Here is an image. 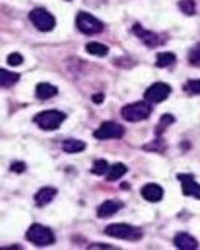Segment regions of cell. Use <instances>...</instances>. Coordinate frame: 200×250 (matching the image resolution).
<instances>
[{
    "label": "cell",
    "mask_w": 200,
    "mask_h": 250,
    "mask_svg": "<svg viewBox=\"0 0 200 250\" xmlns=\"http://www.w3.org/2000/svg\"><path fill=\"white\" fill-rule=\"evenodd\" d=\"M104 232L111 237H116V239H125V241H140L142 237V231L140 228L127 225V223L109 225V226H106Z\"/></svg>",
    "instance_id": "1"
},
{
    "label": "cell",
    "mask_w": 200,
    "mask_h": 250,
    "mask_svg": "<svg viewBox=\"0 0 200 250\" xmlns=\"http://www.w3.org/2000/svg\"><path fill=\"white\" fill-rule=\"evenodd\" d=\"M152 107L149 103H144V101H136V103H131L122 107L120 114L127 122H140L144 121L151 116Z\"/></svg>",
    "instance_id": "2"
},
{
    "label": "cell",
    "mask_w": 200,
    "mask_h": 250,
    "mask_svg": "<svg viewBox=\"0 0 200 250\" xmlns=\"http://www.w3.org/2000/svg\"><path fill=\"white\" fill-rule=\"evenodd\" d=\"M66 121V114L61 111H55V109H50V111H43V112H39V114L34 117V122L42 130H56L60 128V125Z\"/></svg>",
    "instance_id": "3"
},
{
    "label": "cell",
    "mask_w": 200,
    "mask_h": 250,
    "mask_svg": "<svg viewBox=\"0 0 200 250\" xmlns=\"http://www.w3.org/2000/svg\"><path fill=\"white\" fill-rule=\"evenodd\" d=\"M26 237L27 241L32 242L34 246L37 247H45V246H50V244L55 242V234L53 231L47 226H42V225H32L29 229L26 232Z\"/></svg>",
    "instance_id": "4"
},
{
    "label": "cell",
    "mask_w": 200,
    "mask_h": 250,
    "mask_svg": "<svg viewBox=\"0 0 200 250\" xmlns=\"http://www.w3.org/2000/svg\"><path fill=\"white\" fill-rule=\"evenodd\" d=\"M76 24H77V29L80 32L87 34V36L100 34L102 29H104V24H102L98 18H95L93 15L87 13V11H80V13H77Z\"/></svg>",
    "instance_id": "5"
},
{
    "label": "cell",
    "mask_w": 200,
    "mask_h": 250,
    "mask_svg": "<svg viewBox=\"0 0 200 250\" xmlns=\"http://www.w3.org/2000/svg\"><path fill=\"white\" fill-rule=\"evenodd\" d=\"M29 20L32 21V24L37 27L39 31H43V32H48L51 31L53 27L56 26V20L55 16L48 13L45 8H36L32 10L29 13Z\"/></svg>",
    "instance_id": "6"
},
{
    "label": "cell",
    "mask_w": 200,
    "mask_h": 250,
    "mask_svg": "<svg viewBox=\"0 0 200 250\" xmlns=\"http://www.w3.org/2000/svg\"><path fill=\"white\" fill-rule=\"evenodd\" d=\"M171 93V87L168 83H163V82H157V83H152L149 88L146 90L144 93V100L147 103H162L170 96Z\"/></svg>",
    "instance_id": "7"
},
{
    "label": "cell",
    "mask_w": 200,
    "mask_h": 250,
    "mask_svg": "<svg viewBox=\"0 0 200 250\" xmlns=\"http://www.w3.org/2000/svg\"><path fill=\"white\" fill-rule=\"evenodd\" d=\"M125 130L122 125L116 122H104L95 130L93 136L96 140H112V138H122Z\"/></svg>",
    "instance_id": "8"
},
{
    "label": "cell",
    "mask_w": 200,
    "mask_h": 250,
    "mask_svg": "<svg viewBox=\"0 0 200 250\" xmlns=\"http://www.w3.org/2000/svg\"><path fill=\"white\" fill-rule=\"evenodd\" d=\"M178 180L181 181V188H182V194L189 196V197H196L200 199V185L194 180L192 175L184 173V175H178Z\"/></svg>",
    "instance_id": "9"
},
{
    "label": "cell",
    "mask_w": 200,
    "mask_h": 250,
    "mask_svg": "<svg viewBox=\"0 0 200 250\" xmlns=\"http://www.w3.org/2000/svg\"><path fill=\"white\" fill-rule=\"evenodd\" d=\"M133 32L147 45V47H151V48H156V47H159V45H162L165 42L163 39L159 36V34L151 32V31H147V29H142L140 24L133 26Z\"/></svg>",
    "instance_id": "10"
},
{
    "label": "cell",
    "mask_w": 200,
    "mask_h": 250,
    "mask_svg": "<svg viewBox=\"0 0 200 250\" xmlns=\"http://www.w3.org/2000/svg\"><path fill=\"white\" fill-rule=\"evenodd\" d=\"M141 196L149 202H159L163 197V189L156 183H149L141 189Z\"/></svg>",
    "instance_id": "11"
},
{
    "label": "cell",
    "mask_w": 200,
    "mask_h": 250,
    "mask_svg": "<svg viewBox=\"0 0 200 250\" xmlns=\"http://www.w3.org/2000/svg\"><path fill=\"white\" fill-rule=\"evenodd\" d=\"M173 244L176 246V249H181V250H194V249L199 247V242L194 239L192 236L186 234V232H180V234H176Z\"/></svg>",
    "instance_id": "12"
},
{
    "label": "cell",
    "mask_w": 200,
    "mask_h": 250,
    "mask_svg": "<svg viewBox=\"0 0 200 250\" xmlns=\"http://www.w3.org/2000/svg\"><path fill=\"white\" fill-rule=\"evenodd\" d=\"M55 196H56V189H53V188H42L36 194V197H34V201H36L39 207H45L53 201Z\"/></svg>",
    "instance_id": "13"
},
{
    "label": "cell",
    "mask_w": 200,
    "mask_h": 250,
    "mask_svg": "<svg viewBox=\"0 0 200 250\" xmlns=\"http://www.w3.org/2000/svg\"><path fill=\"white\" fill-rule=\"evenodd\" d=\"M122 208V204L116 202V201H106L102 202L100 208H98V217L100 218H107V217H112L114 213H117L119 210Z\"/></svg>",
    "instance_id": "14"
},
{
    "label": "cell",
    "mask_w": 200,
    "mask_h": 250,
    "mask_svg": "<svg viewBox=\"0 0 200 250\" xmlns=\"http://www.w3.org/2000/svg\"><path fill=\"white\" fill-rule=\"evenodd\" d=\"M58 93V88L51 83H39L36 87V96L39 100H50Z\"/></svg>",
    "instance_id": "15"
},
{
    "label": "cell",
    "mask_w": 200,
    "mask_h": 250,
    "mask_svg": "<svg viewBox=\"0 0 200 250\" xmlns=\"http://www.w3.org/2000/svg\"><path fill=\"white\" fill-rule=\"evenodd\" d=\"M20 81V76L15 72H10L7 69H0V83H2V88H10Z\"/></svg>",
    "instance_id": "16"
},
{
    "label": "cell",
    "mask_w": 200,
    "mask_h": 250,
    "mask_svg": "<svg viewBox=\"0 0 200 250\" xmlns=\"http://www.w3.org/2000/svg\"><path fill=\"white\" fill-rule=\"evenodd\" d=\"M85 147H87V145L80 140H66L62 143V151L67 152V154H76V152L83 151Z\"/></svg>",
    "instance_id": "17"
},
{
    "label": "cell",
    "mask_w": 200,
    "mask_h": 250,
    "mask_svg": "<svg viewBox=\"0 0 200 250\" xmlns=\"http://www.w3.org/2000/svg\"><path fill=\"white\" fill-rule=\"evenodd\" d=\"M127 173V167L123 164H114L112 167H109V172H107V181H117Z\"/></svg>",
    "instance_id": "18"
},
{
    "label": "cell",
    "mask_w": 200,
    "mask_h": 250,
    "mask_svg": "<svg viewBox=\"0 0 200 250\" xmlns=\"http://www.w3.org/2000/svg\"><path fill=\"white\" fill-rule=\"evenodd\" d=\"M176 61V56L175 53H167V52H162L157 55V60H156V66L157 67H170L173 66Z\"/></svg>",
    "instance_id": "19"
},
{
    "label": "cell",
    "mask_w": 200,
    "mask_h": 250,
    "mask_svg": "<svg viewBox=\"0 0 200 250\" xmlns=\"http://www.w3.org/2000/svg\"><path fill=\"white\" fill-rule=\"evenodd\" d=\"M87 52L90 55H95V56H106L109 53V48L106 47L104 43H100V42H90L87 43Z\"/></svg>",
    "instance_id": "20"
},
{
    "label": "cell",
    "mask_w": 200,
    "mask_h": 250,
    "mask_svg": "<svg viewBox=\"0 0 200 250\" xmlns=\"http://www.w3.org/2000/svg\"><path fill=\"white\" fill-rule=\"evenodd\" d=\"M107 172H109V164H107L104 159H98L93 167H91V173L95 175H106Z\"/></svg>",
    "instance_id": "21"
},
{
    "label": "cell",
    "mask_w": 200,
    "mask_h": 250,
    "mask_svg": "<svg viewBox=\"0 0 200 250\" xmlns=\"http://www.w3.org/2000/svg\"><path fill=\"white\" fill-rule=\"evenodd\" d=\"M180 8H181L182 13L187 15V16L196 13V3H194V0H181Z\"/></svg>",
    "instance_id": "22"
},
{
    "label": "cell",
    "mask_w": 200,
    "mask_h": 250,
    "mask_svg": "<svg viewBox=\"0 0 200 250\" xmlns=\"http://www.w3.org/2000/svg\"><path fill=\"white\" fill-rule=\"evenodd\" d=\"M173 122H175V117L173 116H171V114H163L162 119H160L159 125H157V128H156V133L160 135L165 130V127H168V125L173 124Z\"/></svg>",
    "instance_id": "23"
},
{
    "label": "cell",
    "mask_w": 200,
    "mask_h": 250,
    "mask_svg": "<svg viewBox=\"0 0 200 250\" xmlns=\"http://www.w3.org/2000/svg\"><path fill=\"white\" fill-rule=\"evenodd\" d=\"M184 90L191 95H200V79H194L184 85Z\"/></svg>",
    "instance_id": "24"
},
{
    "label": "cell",
    "mask_w": 200,
    "mask_h": 250,
    "mask_svg": "<svg viewBox=\"0 0 200 250\" xmlns=\"http://www.w3.org/2000/svg\"><path fill=\"white\" fill-rule=\"evenodd\" d=\"M187 58H189V62L192 66H200V43H197L196 47L191 48Z\"/></svg>",
    "instance_id": "25"
},
{
    "label": "cell",
    "mask_w": 200,
    "mask_h": 250,
    "mask_svg": "<svg viewBox=\"0 0 200 250\" xmlns=\"http://www.w3.org/2000/svg\"><path fill=\"white\" fill-rule=\"evenodd\" d=\"M7 62L10 66H21L22 64V56L20 53H11V55H8Z\"/></svg>",
    "instance_id": "26"
},
{
    "label": "cell",
    "mask_w": 200,
    "mask_h": 250,
    "mask_svg": "<svg viewBox=\"0 0 200 250\" xmlns=\"http://www.w3.org/2000/svg\"><path fill=\"white\" fill-rule=\"evenodd\" d=\"M26 170V166L22 162H15V164H11V172H18V173H21V172H24Z\"/></svg>",
    "instance_id": "27"
},
{
    "label": "cell",
    "mask_w": 200,
    "mask_h": 250,
    "mask_svg": "<svg viewBox=\"0 0 200 250\" xmlns=\"http://www.w3.org/2000/svg\"><path fill=\"white\" fill-rule=\"evenodd\" d=\"M102 100H104V96H102V95H95V96H93V101H95L96 104H101V103H102Z\"/></svg>",
    "instance_id": "28"
}]
</instances>
